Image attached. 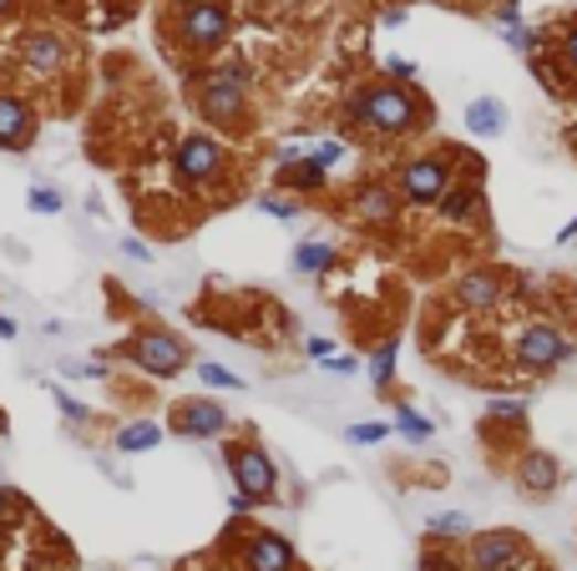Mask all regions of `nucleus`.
I'll return each instance as SVG.
<instances>
[{
  "mask_svg": "<svg viewBox=\"0 0 577 571\" xmlns=\"http://www.w3.org/2000/svg\"><path fill=\"white\" fill-rule=\"evenodd\" d=\"M573 239H577V218H573V223L557 228V243H573Z\"/></svg>",
  "mask_w": 577,
  "mask_h": 571,
  "instance_id": "46",
  "label": "nucleus"
},
{
  "mask_svg": "<svg viewBox=\"0 0 577 571\" xmlns=\"http://www.w3.org/2000/svg\"><path fill=\"white\" fill-rule=\"evenodd\" d=\"M421 571H466L457 547H441V541H426L421 547Z\"/></svg>",
  "mask_w": 577,
  "mask_h": 571,
  "instance_id": "26",
  "label": "nucleus"
},
{
  "mask_svg": "<svg viewBox=\"0 0 577 571\" xmlns=\"http://www.w3.org/2000/svg\"><path fill=\"white\" fill-rule=\"evenodd\" d=\"M162 6H172V11H188V6H198V0H162Z\"/></svg>",
  "mask_w": 577,
  "mask_h": 571,
  "instance_id": "48",
  "label": "nucleus"
},
{
  "mask_svg": "<svg viewBox=\"0 0 577 571\" xmlns=\"http://www.w3.org/2000/svg\"><path fill=\"white\" fill-rule=\"evenodd\" d=\"M198 369V380H203V390H249V380L243 374H233V369H223V364H192Z\"/></svg>",
  "mask_w": 577,
  "mask_h": 571,
  "instance_id": "27",
  "label": "nucleus"
},
{
  "mask_svg": "<svg viewBox=\"0 0 577 571\" xmlns=\"http://www.w3.org/2000/svg\"><path fill=\"white\" fill-rule=\"evenodd\" d=\"M259 213L279 218V223H300L304 208L294 203V198H284V192H264V198H259Z\"/></svg>",
  "mask_w": 577,
  "mask_h": 571,
  "instance_id": "30",
  "label": "nucleus"
},
{
  "mask_svg": "<svg viewBox=\"0 0 577 571\" xmlns=\"http://www.w3.org/2000/svg\"><path fill=\"white\" fill-rule=\"evenodd\" d=\"M294 274H310V278H325L329 268H335L339 263V249L335 243H325V239H304L300 249H294Z\"/></svg>",
  "mask_w": 577,
  "mask_h": 571,
  "instance_id": "21",
  "label": "nucleus"
},
{
  "mask_svg": "<svg viewBox=\"0 0 577 571\" xmlns=\"http://www.w3.org/2000/svg\"><path fill=\"white\" fill-rule=\"evenodd\" d=\"M390 430H396V425H385V420H360V425L345 430V441H349V445H380Z\"/></svg>",
  "mask_w": 577,
  "mask_h": 571,
  "instance_id": "32",
  "label": "nucleus"
},
{
  "mask_svg": "<svg viewBox=\"0 0 577 571\" xmlns=\"http://www.w3.org/2000/svg\"><path fill=\"white\" fill-rule=\"evenodd\" d=\"M400 21H406V6H385L380 11V25H400Z\"/></svg>",
  "mask_w": 577,
  "mask_h": 571,
  "instance_id": "42",
  "label": "nucleus"
},
{
  "mask_svg": "<svg viewBox=\"0 0 577 571\" xmlns=\"http://www.w3.org/2000/svg\"><path fill=\"white\" fill-rule=\"evenodd\" d=\"M563 142H567V152H573V157H577V121H573V127H567V131H563Z\"/></svg>",
  "mask_w": 577,
  "mask_h": 571,
  "instance_id": "47",
  "label": "nucleus"
},
{
  "mask_svg": "<svg viewBox=\"0 0 577 571\" xmlns=\"http://www.w3.org/2000/svg\"><path fill=\"white\" fill-rule=\"evenodd\" d=\"M390 425H396V435H406V441H431L436 435L431 420H426L421 410H410V405H396V420H390Z\"/></svg>",
  "mask_w": 577,
  "mask_h": 571,
  "instance_id": "25",
  "label": "nucleus"
},
{
  "mask_svg": "<svg viewBox=\"0 0 577 571\" xmlns=\"http://www.w3.org/2000/svg\"><path fill=\"white\" fill-rule=\"evenodd\" d=\"M325 369H329V374H339V380H349V374H360V359H355V355H335Z\"/></svg>",
  "mask_w": 577,
  "mask_h": 571,
  "instance_id": "38",
  "label": "nucleus"
},
{
  "mask_svg": "<svg viewBox=\"0 0 577 571\" xmlns=\"http://www.w3.org/2000/svg\"><path fill=\"white\" fill-rule=\"evenodd\" d=\"M451 298H457L466 314H496L506 298V284L492 268H471V274H461L457 284H451Z\"/></svg>",
  "mask_w": 577,
  "mask_h": 571,
  "instance_id": "14",
  "label": "nucleus"
},
{
  "mask_svg": "<svg viewBox=\"0 0 577 571\" xmlns=\"http://www.w3.org/2000/svg\"><path fill=\"white\" fill-rule=\"evenodd\" d=\"M36 137V107L21 92H0V147L6 152H25Z\"/></svg>",
  "mask_w": 577,
  "mask_h": 571,
  "instance_id": "16",
  "label": "nucleus"
},
{
  "mask_svg": "<svg viewBox=\"0 0 577 571\" xmlns=\"http://www.w3.org/2000/svg\"><path fill=\"white\" fill-rule=\"evenodd\" d=\"M304 355L310 359H335V345H329L325 334H310V339H304Z\"/></svg>",
  "mask_w": 577,
  "mask_h": 571,
  "instance_id": "37",
  "label": "nucleus"
},
{
  "mask_svg": "<svg viewBox=\"0 0 577 571\" xmlns=\"http://www.w3.org/2000/svg\"><path fill=\"white\" fill-rule=\"evenodd\" d=\"M112 445H117L122 455H147L162 445V425H157V420H127V425L112 435Z\"/></svg>",
  "mask_w": 577,
  "mask_h": 571,
  "instance_id": "22",
  "label": "nucleus"
},
{
  "mask_svg": "<svg viewBox=\"0 0 577 571\" xmlns=\"http://www.w3.org/2000/svg\"><path fill=\"white\" fill-rule=\"evenodd\" d=\"M51 400H56V405H61V415H66V425H86V420H92V410H86L82 400H72V394L61 390V384H51Z\"/></svg>",
  "mask_w": 577,
  "mask_h": 571,
  "instance_id": "33",
  "label": "nucleus"
},
{
  "mask_svg": "<svg viewBox=\"0 0 577 571\" xmlns=\"http://www.w3.org/2000/svg\"><path fill=\"white\" fill-rule=\"evenodd\" d=\"M192 571H233L229 561H192Z\"/></svg>",
  "mask_w": 577,
  "mask_h": 571,
  "instance_id": "45",
  "label": "nucleus"
},
{
  "mask_svg": "<svg viewBox=\"0 0 577 571\" xmlns=\"http://www.w3.org/2000/svg\"><path fill=\"white\" fill-rule=\"evenodd\" d=\"M21 511H25V496H21V490H15V486H0V526L15 521Z\"/></svg>",
  "mask_w": 577,
  "mask_h": 571,
  "instance_id": "35",
  "label": "nucleus"
},
{
  "mask_svg": "<svg viewBox=\"0 0 577 571\" xmlns=\"http://www.w3.org/2000/svg\"><path fill=\"white\" fill-rule=\"evenodd\" d=\"M15 334H21V324H15V319H11V314H0V339H6V345H11Z\"/></svg>",
  "mask_w": 577,
  "mask_h": 571,
  "instance_id": "43",
  "label": "nucleus"
},
{
  "mask_svg": "<svg viewBox=\"0 0 577 571\" xmlns=\"http://www.w3.org/2000/svg\"><path fill=\"white\" fill-rule=\"evenodd\" d=\"M21 61H25V72H36V76H61L66 72V61H72V51H66V36L61 31H46V25H36V31H25L21 36Z\"/></svg>",
  "mask_w": 577,
  "mask_h": 571,
  "instance_id": "13",
  "label": "nucleus"
},
{
  "mask_svg": "<svg viewBox=\"0 0 577 571\" xmlns=\"http://www.w3.org/2000/svg\"><path fill=\"white\" fill-rule=\"evenodd\" d=\"M527 425H532V405H522V400H486L481 435H496V430H517V435H527Z\"/></svg>",
  "mask_w": 577,
  "mask_h": 571,
  "instance_id": "20",
  "label": "nucleus"
},
{
  "mask_svg": "<svg viewBox=\"0 0 577 571\" xmlns=\"http://www.w3.org/2000/svg\"><path fill=\"white\" fill-rule=\"evenodd\" d=\"M573 355H577V345L553 319H522L517 334H512V364L522 374H537V380L542 374H557L563 364H573Z\"/></svg>",
  "mask_w": 577,
  "mask_h": 571,
  "instance_id": "5",
  "label": "nucleus"
},
{
  "mask_svg": "<svg viewBox=\"0 0 577 571\" xmlns=\"http://www.w3.org/2000/svg\"><path fill=\"white\" fill-rule=\"evenodd\" d=\"M218 557H229L233 571H300V551H294V541L279 536V531H269V526L249 531L243 521H233L229 536L218 541Z\"/></svg>",
  "mask_w": 577,
  "mask_h": 571,
  "instance_id": "3",
  "label": "nucleus"
},
{
  "mask_svg": "<svg viewBox=\"0 0 577 571\" xmlns=\"http://www.w3.org/2000/svg\"><path fill=\"white\" fill-rule=\"evenodd\" d=\"M527 72L537 76L547 96H573V76H567V66L557 61L553 46H547V51H532V56H527Z\"/></svg>",
  "mask_w": 577,
  "mask_h": 571,
  "instance_id": "19",
  "label": "nucleus"
},
{
  "mask_svg": "<svg viewBox=\"0 0 577 571\" xmlns=\"http://www.w3.org/2000/svg\"><path fill=\"white\" fill-rule=\"evenodd\" d=\"M233 36V11L229 0H198L188 11H178L172 21V41H178L188 56H218Z\"/></svg>",
  "mask_w": 577,
  "mask_h": 571,
  "instance_id": "7",
  "label": "nucleus"
},
{
  "mask_svg": "<svg viewBox=\"0 0 577 571\" xmlns=\"http://www.w3.org/2000/svg\"><path fill=\"white\" fill-rule=\"evenodd\" d=\"M168 430L188 435V441H218V435H229V410L218 400H178L168 415Z\"/></svg>",
  "mask_w": 577,
  "mask_h": 571,
  "instance_id": "12",
  "label": "nucleus"
},
{
  "mask_svg": "<svg viewBox=\"0 0 577 571\" xmlns=\"http://www.w3.org/2000/svg\"><path fill=\"white\" fill-rule=\"evenodd\" d=\"M512 486L532 500H547L563 490V461L553 451H542V445H522L517 461H512Z\"/></svg>",
  "mask_w": 577,
  "mask_h": 571,
  "instance_id": "11",
  "label": "nucleus"
},
{
  "mask_svg": "<svg viewBox=\"0 0 577 571\" xmlns=\"http://www.w3.org/2000/svg\"><path fill=\"white\" fill-rule=\"evenodd\" d=\"M229 511H233V521H243V516H253V511H259V500H253V496H243V490H233V496H229Z\"/></svg>",
  "mask_w": 577,
  "mask_h": 571,
  "instance_id": "39",
  "label": "nucleus"
},
{
  "mask_svg": "<svg viewBox=\"0 0 577 571\" xmlns=\"http://www.w3.org/2000/svg\"><path fill=\"white\" fill-rule=\"evenodd\" d=\"M15 11H21V0H0V25L15 21Z\"/></svg>",
  "mask_w": 577,
  "mask_h": 571,
  "instance_id": "44",
  "label": "nucleus"
},
{
  "mask_svg": "<svg viewBox=\"0 0 577 571\" xmlns=\"http://www.w3.org/2000/svg\"><path fill=\"white\" fill-rule=\"evenodd\" d=\"M117 355L127 359L133 369L153 374V380H172V374H182V369L192 364L188 339H182V334H172V329H162V324H143V329H133L117 345Z\"/></svg>",
  "mask_w": 577,
  "mask_h": 571,
  "instance_id": "4",
  "label": "nucleus"
},
{
  "mask_svg": "<svg viewBox=\"0 0 577 571\" xmlns=\"http://www.w3.org/2000/svg\"><path fill=\"white\" fill-rule=\"evenodd\" d=\"M223 172H229V147L208 127L188 131V137L172 147V178H178L182 188H218Z\"/></svg>",
  "mask_w": 577,
  "mask_h": 571,
  "instance_id": "8",
  "label": "nucleus"
},
{
  "mask_svg": "<svg viewBox=\"0 0 577 571\" xmlns=\"http://www.w3.org/2000/svg\"><path fill=\"white\" fill-rule=\"evenodd\" d=\"M253 66L243 56H223L192 76V107L213 137H249L253 131Z\"/></svg>",
  "mask_w": 577,
  "mask_h": 571,
  "instance_id": "2",
  "label": "nucleus"
},
{
  "mask_svg": "<svg viewBox=\"0 0 577 571\" xmlns=\"http://www.w3.org/2000/svg\"><path fill=\"white\" fill-rule=\"evenodd\" d=\"M553 51H557V61H563V66H567V76H577V15H573V21H563V25H557Z\"/></svg>",
  "mask_w": 577,
  "mask_h": 571,
  "instance_id": "29",
  "label": "nucleus"
},
{
  "mask_svg": "<svg viewBox=\"0 0 577 571\" xmlns=\"http://www.w3.org/2000/svg\"><path fill=\"white\" fill-rule=\"evenodd\" d=\"M385 76L406 86V82H416V76H421V66H416L410 56H385Z\"/></svg>",
  "mask_w": 577,
  "mask_h": 571,
  "instance_id": "34",
  "label": "nucleus"
},
{
  "mask_svg": "<svg viewBox=\"0 0 577 571\" xmlns=\"http://www.w3.org/2000/svg\"><path fill=\"white\" fill-rule=\"evenodd\" d=\"M396 359H400V339L390 334V339H380V349L370 355V384H375L380 394L396 384Z\"/></svg>",
  "mask_w": 577,
  "mask_h": 571,
  "instance_id": "24",
  "label": "nucleus"
},
{
  "mask_svg": "<svg viewBox=\"0 0 577 571\" xmlns=\"http://www.w3.org/2000/svg\"><path fill=\"white\" fill-rule=\"evenodd\" d=\"M223 465H229L233 490L253 496L259 506H279V500H284V490H279V465H274V455H269L264 445L253 441V435H239V441L223 445Z\"/></svg>",
  "mask_w": 577,
  "mask_h": 571,
  "instance_id": "6",
  "label": "nucleus"
},
{
  "mask_svg": "<svg viewBox=\"0 0 577 571\" xmlns=\"http://www.w3.org/2000/svg\"><path fill=\"white\" fill-rule=\"evenodd\" d=\"M466 571H527L537 561L532 541L522 531H506V526H492V531H471L466 551H461Z\"/></svg>",
  "mask_w": 577,
  "mask_h": 571,
  "instance_id": "9",
  "label": "nucleus"
},
{
  "mask_svg": "<svg viewBox=\"0 0 577 571\" xmlns=\"http://www.w3.org/2000/svg\"><path fill=\"white\" fill-rule=\"evenodd\" d=\"M436 213H441V223L451 228H471L486 218V188L471 178H451V188L441 192V203H436Z\"/></svg>",
  "mask_w": 577,
  "mask_h": 571,
  "instance_id": "15",
  "label": "nucleus"
},
{
  "mask_svg": "<svg viewBox=\"0 0 577 571\" xmlns=\"http://www.w3.org/2000/svg\"><path fill=\"white\" fill-rule=\"evenodd\" d=\"M466 131L471 137H502L506 121H512V112H506L502 96H476V102H466Z\"/></svg>",
  "mask_w": 577,
  "mask_h": 571,
  "instance_id": "18",
  "label": "nucleus"
},
{
  "mask_svg": "<svg viewBox=\"0 0 577 571\" xmlns=\"http://www.w3.org/2000/svg\"><path fill=\"white\" fill-rule=\"evenodd\" d=\"M25 208L36 218H56L61 208H66V198H61V188H46V182H36V188L25 192Z\"/></svg>",
  "mask_w": 577,
  "mask_h": 571,
  "instance_id": "28",
  "label": "nucleus"
},
{
  "mask_svg": "<svg viewBox=\"0 0 577 571\" xmlns=\"http://www.w3.org/2000/svg\"><path fill=\"white\" fill-rule=\"evenodd\" d=\"M451 178H457V172H451V162H445L441 152H416L396 167L390 188H396L400 208H436L441 192L451 188Z\"/></svg>",
  "mask_w": 577,
  "mask_h": 571,
  "instance_id": "10",
  "label": "nucleus"
},
{
  "mask_svg": "<svg viewBox=\"0 0 577 571\" xmlns=\"http://www.w3.org/2000/svg\"><path fill=\"white\" fill-rule=\"evenodd\" d=\"M345 152H349V147H345V137H325V142H314L304 157H310V162H319V167H325V172H335V167L345 162Z\"/></svg>",
  "mask_w": 577,
  "mask_h": 571,
  "instance_id": "31",
  "label": "nucleus"
},
{
  "mask_svg": "<svg viewBox=\"0 0 577 571\" xmlns=\"http://www.w3.org/2000/svg\"><path fill=\"white\" fill-rule=\"evenodd\" d=\"M496 25H506V31H517V25H522L517 0H502V6H496Z\"/></svg>",
  "mask_w": 577,
  "mask_h": 571,
  "instance_id": "40",
  "label": "nucleus"
},
{
  "mask_svg": "<svg viewBox=\"0 0 577 571\" xmlns=\"http://www.w3.org/2000/svg\"><path fill=\"white\" fill-rule=\"evenodd\" d=\"M339 117L355 131H365V137L400 142V137H416V131L431 127V102L416 86H400V82H360L339 102Z\"/></svg>",
  "mask_w": 577,
  "mask_h": 571,
  "instance_id": "1",
  "label": "nucleus"
},
{
  "mask_svg": "<svg viewBox=\"0 0 577 571\" xmlns=\"http://www.w3.org/2000/svg\"><path fill=\"white\" fill-rule=\"evenodd\" d=\"M61 374H66V380H107V364H82V359H66Z\"/></svg>",
  "mask_w": 577,
  "mask_h": 571,
  "instance_id": "36",
  "label": "nucleus"
},
{
  "mask_svg": "<svg viewBox=\"0 0 577 571\" xmlns=\"http://www.w3.org/2000/svg\"><path fill=\"white\" fill-rule=\"evenodd\" d=\"M122 253H127V258H137V263H147V258H153V253H147V243H137V239H127V243H122Z\"/></svg>",
  "mask_w": 577,
  "mask_h": 571,
  "instance_id": "41",
  "label": "nucleus"
},
{
  "mask_svg": "<svg viewBox=\"0 0 577 571\" xmlns=\"http://www.w3.org/2000/svg\"><path fill=\"white\" fill-rule=\"evenodd\" d=\"M471 536V516L466 511H436L426 516V541H441V547H457Z\"/></svg>",
  "mask_w": 577,
  "mask_h": 571,
  "instance_id": "23",
  "label": "nucleus"
},
{
  "mask_svg": "<svg viewBox=\"0 0 577 571\" xmlns=\"http://www.w3.org/2000/svg\"><path fill=\"white\" fill-rule=\"evenodd\" d=\"M349 203H355V218H360V223H370V228H390L400 213H406L390 182H360Z\"/></svg>",
  "mask_w": 577,
  "mask_h": 571,
  "instance_id": "17",
  "label": "nucleus"
}]
</instances>
